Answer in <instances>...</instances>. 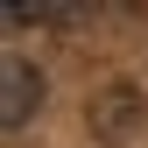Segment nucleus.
I'll return each instance as SVG.
<instances>
[{"label": "nucleus", "mask_w": 148, "mask_h": 148, "mask_svg": "<svg viewBox=\"0 0 148 148\" xmlns=\"http://www.w3.org/2000/svg\"><path fill=\"white\" fill-rule=\"evenodd\" d=\"M35 106H42V71H35L28 57H7L0 64V127L21 134V127L35 120Z\"/></svg>", "instance_id": "f257e3e1"}]
</instances>
